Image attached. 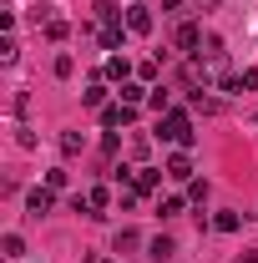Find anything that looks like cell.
I'll list each match as a JSON object with an SVG mask.
<instances>
[{
	"mask_svg": "<svg viewBox=\"0 0 258 263\" xmlns=\"http://www.w3.org/2000/svg\"><path fill=\"white\" fill-rule=\"evenodd\" d=\"M157 132H162V142H177V147H193V122H188V111H167Z\"/></svg>",
	"mask_w": 258,
	"mask_h": 263,
	"instance_id": "cell-1",
	"label": "cell"
},
{
	"mask_svg": "<svg viewBox=\"0 0 258 263\" xmlns=\"http://www.w3.org/2000/svg\"><path fill=\"white\" fill-rule=\"evenodd\" d=\"M127 31H132V35H147V31H152V10H147L142 0L127 5Z\"/></svg>",
	"mask_w": 258,
	"mask_h": 263,
	"instance_id": "cell-2",
	"label": "cell"
},
{
	"mask_svg": "<svg viewBox=\"0 0 258 263\" xmlns=\"http://www.w3.org/2000/svg\"><path fill=\"white\" fill-rule=\"evenodd\" d=\"M172 182H193V162H188V152H172L167 157V167H162Z\"/></svg>",
	"mask_w": 258,
	"mask_h": 263,
	"instance_id": "cell-3",
	"label": "cell"
},
{
	"mask_svg": "<svg viewBox=\"0 0 258 263\" xmlns=\"http://www.w3.org/2000/svg\"><path fill=\"white\" fill-rule=\"evenodd\" d=\"M26 213H31V218H46V213H51V187H31V193H26Z\"/></svg>",
	"mask_w": 258,
	"mask_h": 263,
	"instance_id": "cell-4",
	"label": "cell"
},
{
	"mask_svg": "<svg viewBox=\"0 0 258 263\" xmlns=\"http://www.w3.org/2000/svg\"><path fill=\"white\" fill-rule=\"evenodd\" d=\"M127 122H132V106H127V101H117V106H106V111H101V127H106V132L127 127Z\"/></svg>",
	"mask_w": 258,
	"mask_h": 263,
	"instance_id": "cell-5",
	"label": "cell"
},
{
	"mask_svg": "<svg viewBox=\"0 0 258 263\" xmlns=\"http://www.w3.org/2000/svg\"><path fill=\"white\" fill-rule=\"evenodd\" d=\"M172 253H177L172 238H152V243H147V258H152V263H172Z\"/></svg>",
	"mask_w": 258,
	"mask_h": 263,
	"instance_id": "cell-6",
	"label": "cell"
},
{
	"mask_svg": "<svg viewBox=\"0 0 258 263\" xmlns=\"http://www.w3.org/2000/svg\"><path fill=\"white\" fill-rule=\"evenodd\" d=\"M202 46V31L197 26H177V51H197Z\"/></svg>",
	"mask_w": 258,
	"mask_h": 263,
	"instance_id": "cell-7",
	"label": "cell"
},
{
	"mask_svg": "<svg viewBox=\"0 0 258 263\" xmlns=\"http://www.w3.org/2000/svg\"><path fill=\"white\" fill-rule=\"evenodd\" d=\"M106 202H112V193H106V187H91V193H86V218H101Z\"/></svg>",
	"mask_w": 258,
	"mask_h": 263,
	"instance_id": "cell-8",
	"label": "cell"
},
{
	"mask_svg": "<svg viewBox=\"0 0 258 263\" xmlns=\"http://www.w3.org/2000/svg\"><path fill=\"white\" fill-rule=\"evenodd\" d=\"M157 167H137V193H152V187H157Z\"/></svg>",
	"mask_w": 258,
	"mask_h": 263,
	"instance_id": "cell-9",
	"label": "cell"
},
{
	"mask_svg": "<svg viewBox=\"0 0 258 263\" xmlns=\"http://www.w3.org/2000/svg\"><path fill=\"white\" fill-rule=\"evenodd\" d=\"M81 147H86V137H81V132H61V152H66V157H76Z\"/></svg>",
	"mask_w": 258,
	"mask_h": 263,
	"instance_id": "cell-10",
	"label": "cell"
},
{
	"mask_svg": "<svg viewBox=\"0 0 258 263\" xmlns=\"http://www.w3.org/2000/svg\"><path fill=\"white\" fill-rule=\"evenodd\" d=\"M127 71L132 66L122 61V56H106V81H127Z\"/></svg>",
	"mask_w": 258,
	"mask_h": 263,
	"instance_id": "cell-11",
	"label": "cell"
},
{
	"mask_svg": "<svg viewBox=\"0 0 258 263\" xmlns=\"http://www.w3.org/2000/svg\"><path fill=\"white\" fill-rule=\"evenodd\" d=\"M142 97H147V86H137V81H122V101H127V106H137Z\"/></svg>",
	"mask_w": 258,
	"mask_h": 263,
	"instance_id": "cell-12",
	"label": "cell"
},
{
	"mask_svg": "<svg viewBox=\"0 0 258 263\" xmlns=\"http://www.w3.org/2000/svg\"><path fill=\"white\" fill-rule=\"evenodd\" d=\"M213 228H218V233H238V213H218Z\"/></svg>",
	"mask_w": 258,
	"mask_h": 263,
	"instance_id": "cell-13",
	"label": "cell"
},
{
	"mask_svg": "<svg viewBox=\"0 0 258 263\" xmlns=\"http://www.w3.org/2000/svg\"><path fill=\"white\" fill-rule=\"evenodd\" d=\"M26 253V243H21V233H5V258H21Z\"/></svg>",
	"mask_w": 258,
	"mask_h": 263,
	"instance_id": "cell-14",
	"label": "cell"
},
{
	"mask_svg": "<svg viewBox=\"0 0 258 263\" xmlns=\"http://www.w3.org/2000/svg\"><path fill=\"white\" fill-rule=\"evenodd\" d=\"M157 213H162V218H177V213H182V197H162Z\"/></svg>",
	"mask_w": 258,
	"mask_h": 263,
	"instance_id": "cell-15",
	"label": "cell"
},
{
	"mask_svg": "<svg viewBox=\"0 0 258 263\" xmlns=\"http://www.w3.org/2000/svg\"><path fill=\"white\" fill-rule=\"evenodd\" d=\"M101 46L117 51V46H122V26H106V31H101Z\"/></svg>",
	"mask_w": 258,
	"mask_h": 263,
	"instance_id": "cell-16",
	"label": "cell"
},
{
	"mask_svg": "<svg viewBox=\"0 0 258 263\" xmlns=\"http://www.w3.org/2000/svg\"><path fill=\"white\" fill-rule=\"evenodd\" d=\"M46 187H51V193H61V187H66V172H61V167H51V172H46Z\"/></svg>",
	"mask_w": 258,
	"mask_h": 263,
	"instance_id": "cell-17",
	"label": "cell"
},
{
	"mask_svg": "<svg viewBox=\"0 0 258 263\" xmlns=\"http://www.w3.org/2000/svg\"><path fill=\"white\" fill-rule=\"evenodd\" d=\"M46 35L51 41H66V21H46Z\"/></svg>",
	"mask_w": 258,
	"mask_h": 263,
	"instance_id": "cell-18",
	"label": "cell"
},
{
	"mask_svg": "<svg viewBox=\"0 0 258 263\" xmlns=\"http://www.w3.org/2000/svg\"><path fill=\"white\" fill-rule=\"evenodd\" d=\"M188 197L193 202H208V182H188Z\"/></svg>",
	"mask_w": 258,
	"mask_h": 263,
	"instance_id": "cell-19",
	"label": "cell"
},
{
	"mask_svg": "<svg viewBox=\"0 0 258 263\" xmlns=\"http://www.w3.org/2000/svg\"><path fill=\"white\" fill-rule=\"evenodd\" d=\"M71 71H76V61H71V56L61 51V56H56V76H71Z\"/></svg>",
	"mask_w": 258,
	"mask_h": 263,
	"instance_id": "cell-20",
	"label": "cell"
},
{
	"mask_svg": "<svg viewBox=\"0 0 258 263\" xmlns=\"http://www.w3.org/2000/svg\"><path fill=\"white\" fill-rule=\"evenodd\" d=\"M101 101H106V86H101V81H97V86L86 91V106H101Z\"/></svg>",
	"mask_w": 258,
	"mask_h": 263,
	"instance_id": "cell-21",
	"label": "cell"
},
{
	"mask_svg": "<svg viewBox=\"0 0 258 263\" xmlns=\"http://www.w3.org/2000/svg\"><path fill=\"white\" fill-rule=\"evenodd\" d=\"M238 263H258V253H238Z\"/></svg>",
	"mask_w": 258,
	"mask_h": 263,
	"instance_id": "cell-22",
	"label": "cell"
},
{
	"mask_svg": "<svg viewBox=\"0 0 258 263\" xmlns=\"http://www.w3.org/2000/svg\"><path fill=\"white\" fill-rule=\"evenodd\" d=\"M106 263H112V258H106Z\"/></svg>",
	"mask_w": 258,
	"mask_h": 263,
	"instance_id": "cell-23",
	"label": "cell"
}]
</instances>
